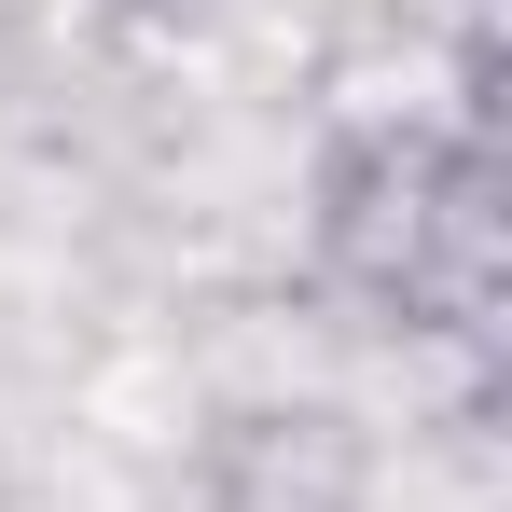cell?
Here are the masks:
<instances>
[{
	"instance_id": "obj_1",
	"label": "cell",
	"mask_w": 512,
	"mask_h": 512,
	"mask_svg": "<svg viewBox=\"0 0 512 512\" xmlns=\"http://www.w3.org/2000/svg\"><path fill=\"white\" fill-rule=\"evenodd\" d=\"M305 250L374 333H485L512 277V180L471 125H346L305 180Z\"/></svg>"
}]
</instances>
